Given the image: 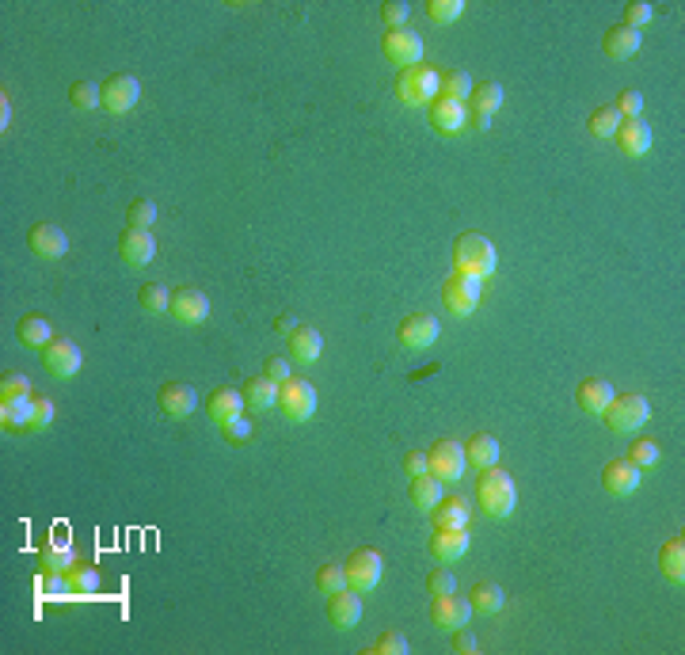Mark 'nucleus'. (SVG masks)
I'll list each match as a JSON object with an SVG mask.
<instances>
[{"label": "nucleus", "instance_id": "nucleus-6", "mask_svg": "<svg viewBox=\"0 0 685 655\" xmlns=\"http://www.w3.org/2000/svg\"><path fill=\"white\" fill-rule=\"evenodd\" d=\"M343 572H347V587H355V591L362 594V591H374V587L381 584L385 560H381L377 549H355V553L347 556Z\"/></svg>", "mask_w": 685, "mask_h": 655}, {"label": "nucleus", "instance_id": "nucleus-56", "mask_svg": "<svg viewBox=\"0 0 685 655\" xmlns=\"http://www.w3.org/2000/svg\"><path fill=\"white\" fill-rule=\"evenodd\" d=\"M225 434H229V439H248V434H252V423L248 420H233V423H225Z\"/></svg>", "mask_w": 685, "mask_h": 655}, {"label": "nucleus", "instance_id": "nucleus-22", "mask_svg": "<svg viewBox=\"0 0 685 655\" xmlns=\"http://www.w3.org/2000/svg\"><path fill=\"white\" fill-rule=\"evenodd\" d=\"M431 122L438 126L442 134H457V130H465V122H469V115H465V103H461V100H450V96H438V100L431 103Z\"/></svg>", "mask_w": 685, "mask_h": 655}, {"label": "nucleus", "instance_id": "nucleus-31", "mask_svg": "<svg viewBox=\"0 0 685 655\" xmlns=\"http://www.w3.org/2000/svg\"><path fill=\"white\" fill-rule=\"evenodd\" d=\"M659 568H662V575L671 579V584H681V579H685V537H681V534L662 545Z\"/></svg>", "mask_w": 685, "mask_h": 655}, {"label": "nucleus", "instance_id": "nucleus-38", "mask_svg": "<svg viewBox=\"0 0 685 655\" xmlns=\"http://www.w3.org/2000/svg\"><path fill=\"white\" fill-rule=\"evenodd\" d=\"M65 584H69V594H96L100 591V572L88 568V564H72L65 572Z\"/></svg>", "mask_w": 685, "mask_h": 655}, {"label": "nucleus", "instance_id": "nucleus-4", "mask_svg": "<svg viewBox=\"0 0 685 655\" xmlns=\"http://www.w3.org/2000/svg\"><path fill=\"white\" fill-rule=\"evenodd\" d=\"M602 415H605V427L614 434H633L652 420V404H647L640 393H621V396L609 400V408Z\"/></svg>", "mask_w": 685, "mask_h": 655}, {"label": "nucleus", "instance_id": "nucleus-5", "mask_svg": "<svg viewBox=\"0 0 685 655\" xmlns=\"http://www.w3.org/2000/svg\"><path fill=\"white\" fill-rule=\"evenodd\" d=\"M279 408L290 423H309L312 412H317V389L305 377H290L279 385Z\"/></svg>", "mask_w": 685, "mask_h": 655}, {"label": "nucleus", "instance_id": "nucleus-44", "mask_svg": "<svg viewBox=\"0 0 685 655\" xmlns=\"http://www.w3.org/2000/svg\"><path fill=\"white\" fill-rule=\"evenodd\" d=\"M427 15L434 24H457L461 15H465V5H461V0H431Z\"/></svg>", "mask_w": 685, "mask_h": 655}, {"label": "nucleus", "instance_id": "nucleus-7", "mask_svg": "<svg viewBox=\"0 0 685 655\" xmlns=\"http://www.w3.org/2000/svg\"><path fill=\"white\" fill-rule=\"evenodd\" d=\"M141 100V84L138 77H129V72H115V77L103 81V111L107 115H129L134 111V103Z\"/></svg>", "mask_w": 685, "mask_h": 655}, {"label": "nucleus", "instance_id": "nucleus-8", "mask_svg": "<svg viewBox=\"0 0 685 655\" xmlns=\"http://www.w3.org/2000/svg\"><path fill=\"white\" fill-rule=\"evenodd\" d=\"M438 336H442V324L431 313H412V317H404L400 328H396L400 347H407V351H427V347L438 343Z\"/></svg>", "mask_w": 685, "mask_h": 655}, {"label": "nucleus", "instance_id": "nucleus-53", "mask_svg": "<svg viewBox=\"0 0 685 655\" xmlns=\"http://www.w3.org/2000/svg\"><path fill=\"white\" fill-rule=\"evenodd\" d=\"M263 377H271L274 385H282V381H290L293 374H290V358H282V355H271L267 358V370H263Z\"/></svg>", "mask_w": 685, "mask_h": 655}, {"label": "nucleus", "instance_id": "nucleus-42", "mask_svg": "<svg viewBox=\"0 0 685 655\" xmlns=\"http://www.w3.org/2000/svg\"><path fill=\"white\" fill-rule=\"evenodd\" d=\"M153 222H157L153 198H134V203L126 206V229H149Z\"/></svg>", "mask_w": 685, "mask_h": 655}, {"label": "nucleus", "instance_id": "nucleus-26", "mask_svg": "<svg viewBox=\"0 0 685 655\" xmlns=\"http://www.w3.org/2000/svg\"><path fill=\"white\" fill-rule=\"evenodd\" d=\"M206 412H210V420L217 427H225L233 420H240V412H244V396H240L236 389H217L210 400H206Z\"/></svg>", "mask_w": 685, "mask_h": 655}, {"label": "nucleus", "instance_id": "nucleus-40", "mask_svg": "<svg viewBox=\"0 0 685 655\" xmlns=\"http://www.w3.org/2000/svg\"><path fill=\"white\" fill-rule=\"evenodd\" d=\"M621 115H617V107H598L595 115H590V134L595 138H617L621 130Z\"/></svg>", "mask_w": 685, "mask_h": 655}, {"label": "nucleus", "instance_id": "nucleus-24", "mask_svg": "<svg viewBox=\"0 0 685 655\" xmlns=\"http://www.w3.org/2000/svg\"><path fill=\"white\" fill-rule=\"evenodd\" d=\"M652 126L640 122V119H628L621 122V130H617V145H621V153L624 157H643L647 149H652Z\"/></svg>", "mask_w": 685, "mask_h": 655}, {"label": "nucleus", "instance_id": "nucleus-39", "mask_svg": "<svg viewBox=\"0 0 685 655\" xmlns=\"http://www.w3.org/2000/svg\"><path fill=\"white\" fill-rule=\"evenodd\" d=\"M69 103L77 107V111H100L103 107V88L91 84V81H77L69 92Z\"/></svg>", "mask_w": 685, "mask_h": 655}, {"label": "nucleus", "instance_id": "nucleus-45", "mask_svg": "<svg viewBox=\"0 0 685 655\" xmlns=\"http://www.w3.org/2000/svg\"><path fill=\"white\" fill-rule=\"evenodd\" d=\"M12 396H31V381L20 370H8L0 377V400H12Z\"/></svg>", "mask_w": 685, "mask_h": 655}, {"label": "nucleus", "instance_id": "nucleus-46", "mask_svg": "<svg viewBox=\"0 0 685 655\" xmlns=\"http://www.w3.org/2000/svg\"><path fill=\"white\" fill-rule=\"evenodd\" d=\"M628 461H633L636 469H652V465H659V442L640 439V442L633 446V453H628Z\"/></svg>", "mask_w": 685, "mask_h": 655}, {"label": "nucleus", "instance_id": "nucleus-58", "mask_svg": "<svg viewBox=\"0 0 685 655\" xmlns=\"http://www.w3.org/2000/svg\"><path fill=\"white\" fill-rule=\"evenodd\" d=\"M472 126H476V130H488V126H491V119H488V115H476V111H472Z\"/></svg>", "mask_w": 685, "mask_h": 655}, {"label": "nucleus", "instance_id": "nucleus-10", "mask_svg": "<svg viewBox=\"0 0 685 655\" xmlns=\"http://www.w3.org/2000/svg\"><path fill=\"white\" fill-rule=\"evenodd\" d=\"M442 301H446V309H450L453 317L476 313V305H480V279H469V275H461V271H453V275L446 279V286H442Z\"/></svg>", "mask_w": 685, "mask_h": 655}, {"label": "nucleus", "instance_id": "nucleus-12", "mask_svg": "<svg viewBox=\"0 0 685 655\" xmlns=\"http://www.w3.org/2000/svg\"><path fill=\"white\" fill-rule=\"evenodd\" d=\"M385 58L388 62H396L400 69H412V65H423V39L412 31V27H404V31H388L385 34Z\"/></svg>", "mask_w": 685, "mask_h": 655}, {"label": "nucleus", "instance_id": "nucleus-11", "mask_svg": "<svg viewBox=\"0 0 685 655\" xmlns=\"http://www.w3.org/2000/svg\"><path fill=\"white\" fill-rule=\"evenodd\" d=\"M43 366H46V374H53L58 381H69V377L81 374L84 355H81V347L72 339H53L50 347H43Z\"/></svg>", "mask_w": 685, "mask_h": 655}, {"label": "nucleus", "instance_id": "nucleus-21", "mask_svg": "<svg viewBox=\"0 0 685 655\" xmlns=\"http://www.w3.org/2000/svg\"><path fill=\"white\" fill-rule=\"evenodd\" d=\"M320 351H324V336L317 332V328L301 324V328H293V332H290V362L312 366V362L320 358Z\"/></svg>", "mask_w": 685, "mask_h": 655}, {"label": "nucleus", "instance_id": "nucleus-35", "mask_svg": "<svg viewBox=\"0 0 685 655\" xmlns=\"http://www.w3.org/2000/svg\"><path fill=\"white\" fill-rule=\"evenodd\" d=\"M469 603H472V613H503L507 594H503V587H495V584H476L472 594H469Z\"/></svg>", "mask_w": 685, "mask_h": 655}, {"label": "nucleus", "instance_id": "nucleus-2", "mask_svg": "<svg viewBox=\"0 0 685 655\" xmlns=\"http://www.w3.org/2000/svg\"><path fill=\"white\" fill-rule=\"evenodd\" d=\"M476 499L480 507L491 515V518H510L514 515V503H518V491H514V477L503 472L499 465L480 472V484H476Z\"/></svg>", "mask_w": 685, "mask_h": 655}, {"label": "nucleus", "instance_id": "nucleus-28", "mask_svg": "<svg viewBox=\"0 0 685 655\" xmlns=\"http://www.w3.org/2000/svg\"><path fill=\"white\" fill-rule=\"evenodd\" d=\"M15 332H20V343H24V347H31V351L50 347V343H53V324L43 313H27Z\"/></svg>", "mask_w": 685, "mask_h": 655}, {"label": "nucleus", "instance_id": "nucleus-1", "mask_svg": "<svg viewBox=\"0 0 685 655\" xmlns=\"http://www.w3.org/2000/svg\"><path fill=\"white\" fill-rule=\"evenodd\" d=\"M453 267L461 271V275H469V279L495 275V267H499L495 244L488 241V236H480V233H461L453 241Z\"/></svg>", "mask_w": 685, "mask_h": 655}, {"label": "nucleus", "instance_id": "nucleus-57", "mask_svg": "<svg viewBox=\"0 0 685 655\" xmlns=\"http://www.w3.org/2000/svg\"><path fill=\"white\" fill-rule=\"evenodd\" d=\"M12 122V103H8V92H0V130H8Z\"/></svg>", "mask_w": 685, "mask_h": 655}, {"label": "nucleus", "instance_id": "nucleus-41", "mask_svg": "<svg viewBox=\"0 0 685 655\" xmlns=\"http://www.w3.org/2000/svg\"><path fill=\"white\" fill-rule=\"evenodd\" d=\"M317 591H320V594H339V591H347V572H343V564H320V568H317Z\"/></svg>", "mask_w": 685, "mask_h": 655}, {"label": "nucleus", "instance_id": "nucleus-27", "mask_svg": "<svg viewBox=\"0 0 685 655\" xmlns=\"http://www.w3.org/2000/svg\"><path fill=\"white\" fill-rule=\"evenodd\" d=\"M499 453H503V446H499L495 434H472V439L465 442V461L472 469H480V472L499 465Z\"/></svg>", "mask_w": 685, "mask_h": 655}, {"label": "nucleus", "instance_id": "nucleus-34", "mask_svg": "<svg viewBox=\"0 0 685 655\" xmlns=\"http://www.w3.org/2000/svg\"><path fill=\"white\" fill-rule=\"evenodd\" d=\"M244 404H252L255 412H267L279 404V385H274L271 377H252L244 385Z\"/></svg>", "mask_w": 685, "mask_h": 655}, {"label": "nucleus", "instance_id": "nucleus-36", "mask_svg": "<svg viewBox=\"0 0 685 655\" xmlns=\"http://www.w3.org/2000/svg\"><path fill=\"white\" fill-rule=\"evenodd\" d=\"M469 100H472V111H476V115H488V119H491L499 107H503V84H495V81L476 84Z\"/></svg>", "mask_w": 685, "mask_h": 655}, {"label": "nucleus", "instance_id": "nucleus-3", "mask_svg": "<svg viewBox=\"0 0 685 655\" xmlns=\"http://www.w3.org/2000/svg\"><path fill=\"white\" fill-rule=\"evenodd\" d=\"M442 92V72L427 69V65H412V69H400V81H396V100L407 107H427L434 103Z\"/></svg>", "mask_w": 685, "mask_h": 655}, {"label": "nucleus", "instance_id": "nucleus-49", "mask_svg": "<svg viewBox=\"0 0 685 655\" xmlns=\"http://www.w3.org/2000/svg\"><path fill=\"white\" fill-rule=\"evenodd\" d=\"M652 5H643V0H633V5L624 8V27H633V31H643L647 24H652Z\"/></svg>", "mask_w": 685, "mask_h": 655}, {"label": "nucleus", "instance_id": "nucleus-18", "mask_svg": "<svg viewBox=\"0 0 685 655\" xmlns=\"http://www.w3.org/2000/svg\"><path fill=\"white\" fill-rule=\"evenodd\" d=\"M328 622L336 629H355L362 622V594L355 587L328 594Z\"/></svg>", "mask_w": 685, "mask_h": 655}, {"label": "nucleus", "instance_id": "nucleus-14", "mask_svg": "<svg viewBox=\"0 0 685 655\" xmlns=\"http://www.w3.org/2000/svg\"><path fill=\"white\" fill-rule=\"evenodd\" d=\"M640 472H643V469H636L628 458H617V461H609V465L602 469V488H605L614 499H624V496H633V491L640 488Z\"/></svg>", "mask_w": 685, "mask_h": 655}, {"label": "nucleus", "instance_id": "nucleus-54", "mask_svg": "<svg viewBox=\"0 0 685 655\" xmlns=\"http://www.w3.org/2000/svg\"><path fill=\"white\" fill-rule=\"evenodd\" d=\"M480 644H476V636L472 632H465V629H453V651L457 655H472Z\"/></svg>", "mask_w": 685, "mask_h": 655}, {"label": "nucleus", "instance_id": "nucleus-25", "mask_svg": "<svg viewBox=\"0 0 685 655\" xmlns=\"http://www.w3.org/2000/svg\"><path fill=\"white\" fill-rule=\"evenodd\" d=\"M614 396H617L614 385H609V381H602V377H586L583 385H579V393H576L579 408L590 412V415H602V412L609 408V400H614Z\"/></svg>", "mask_w": 685, "mask_h": 655}, {"label": "nucleus", "instance_id": "nucleus-43", "mask_svg": "<svg viewBox=\"0 0 685 655\" xmlns=\"http://www.w3.org/2000/svg\"><path fill=\"white\" fill-rule=\"evenodd\" d=\"M472 77H469V72H446V77H442V96H450V100H461V103H465L469 96H472Z\"/></svg>", "mask_w": 685, "mask_h": 655}, {"label": "nucleus", "instance_id": "nucleus-32", "mask_svg": "<svg viewBox=\"0 0 685 655\" xmlns=\"http://www.w3.org/2000/svg\"><path fill=\"white\" fill-rule=\"evenodd\" d=\"M72 564H77V556H72V545H65V541H46L43 549H39V568H43V572L65 575Z\"/></svg>", "mask_w": 685, "mask_h": 655}, {"label": "nucleus", "instance_id": "nucleus-20", "mask_svg": "<svg viewBox=\"0 0 685 655\" xmlns=\"http://www.w3.org/2000/svg\"><path fill=\"white\" fill-rule=\"evenodd\" d=\"M469 526H461V530H434L431 537V556L438 564H457L461 556L469 553Z\"/></svg>", "mask_w": 685, "mask_h": 655}, {"label": "nucleus", "instance_id": "nucleus-55", "mask_svg": "<svg viewBox=\"0 0 685 655\" xmlns=\"http://www.w3.org/2000/svg\"><path fill=\"white\" fill-rule=\"evenodd\" d=\"M407 477H423V472H431V458L427 453H407Z\"/></svg>", "mask_w": 685, "mask_h": 655}, {"label": "nucleus", "instance_id": "nucleus-33", "mask_svg": "<svg viewBox=\"0 0 685 655\" xmlns=\"http://www.w3.org/2000/svg\"><path fill=\"white\" fill-rule=\"evenodd\" d=\"M31 408H34V396H12V400H0V423H5V431L31 427Z\"/></svg>", "mask_w": 685, "mask_h": 655}, {"label": "nucleus", "instance_id": "nucleus-37", "mask_svg": "<svg viewBox=\"0 0 685 655\" xmlns=\"http://www.w3.org/2000/svg\"><path fill=\"white\" fill-rule=\"evenodd\" d=\"M138 301H141L145 313L160 317V313H168V309H172V290H164L160 282H145V286L138 290Z\"/></svg>", "mask_w": 685, "mask_h": 655}, {"label": "nucleus", "instance_id": "nucleus-16", "mask_svg": "<svg viewBox=\"0 0 685 655\" xmlns=\"http://www.w3.org/2000/svg\"><path fill=\"white\" fill-rule=\"evenodd\" d=\"M119 256H122V263H129V267H149L153 256H157L153 233H149V229H126L122 241H119Z\"/></svg>", "mask_w": 685, "mask_h": 655}, {"label": "nucleus", "instance_id": "nucleus-48", "mask_svg": "<svg viewBox=\"0 0 685 655\" xmlns=\"http://www.w3.org/2000/svg\"><path fill=\"white\" fill-rule=\"evenodd\" d=\"M407 15H412V8H407L404 0H388V5L381 8V20L388 24V31H404V24H407Z\"/></svg>", "mask_w": 685, "mask_h": 655}, {"label": "nucleus", "instance_id": "nucleus-13", "mask_svg": "<svg viewBox=\"0 0 685 655\" xmlns=\"http://www.w3.org/2000/svg\"><path fill=\"white\" fill-rule=\"evenodd\" d=\"M469 617H472V603H465V598H457V594H438L431 603V622L446 632L465 629Z\"/></svg>", "mask_w": 685, "mask_h": 655}, {"label": "nucleus", "instance_id": "nucleus-15", "mask_svg": "<svg viewBox=\"0 0 685 655\" xmlns=\"http://www.w3.org/2000/svg\"><path fill=\"white\" fill-rule=\"evenodd\" d=\"M168 313L179 320V324H202L210 317V298L202 294V290H195V286H183V290H176L172 294V309Z\"/></svg>", "mask_w": 685, "mask_h": 655}, {"label": "nucleus", "instance_id": "nucleus-19", "mask_svg": "<svg viewBox=\"0 0 685 655\" xmlns=\"http://www.w3.org/2000/svg\"><path fill=\"white\" fill-rule=\"evenodd\" d=\"M27 244H31V252H34L39 260H62L65 252H69V236H65V229L43 222V225H34V229H31Z\"/></svg>", "mask_w": 685, "mask_h": 655}, {"label": "nucleus", "instance_id": "nucleus-9", "mask_svg": "<svg viewBox=\"0 0 685 655\" xmlns=\"http://www.w3.org/2000/svg\"><path fill=\"white\" fill-rule=\"evenodd\" d=\"M431 472H434V480H442V484H453V480H461L465 477V446L461 442H453V439H442V442H434L431 446Z\"/></svg>", "mask_w": 685, "mask_h": 655}, {"label": "nucleus", "instance_id": "nucleus-51", "mask_svg": "<svg viewBox=\"0 0 685 655\" xmlns=\"http://www.w3.org/2000/svg\"><path fill=\"white\" fill-rule=\"evenodd\" d=\"M614 107H617V115L628 122V119H636V115L643 111V96H640V92H621Z\"/></svg>", "mask_w": 685, "mask_h": 655}, {"label": "nucleus", "instance_id": "nucleus-30", "mask_svg": "<svg viewBox=\"0 0 685 655\" xmlns=\"http://www.w3.org/2000/svg\"><path fill=\"white\" fill-rule=\"evenodd\" d=\"M407 499H412L419 511H434V507L442 503V480H434V472L412 477V484H407Z\"/></svg>", "mask_w": 685, "mask_h": 655}, {"label": "nucleus", "instance_id": "nucleus-23", "mask_svg": "<svg viewBox=\"0 0 685 655\" xmlns=\"http://www.w3.org/2000/svg\"><path fill=\"white\" fill-rule=\"evenodd\" d=\"M602 50H605V58H614V62H624V58H633V53H640V31L633 27H609L605 31V39H602Z\"/></svg>", "mask_w": 685, "mask_h": 655}, {"label": "nucleus", "instance_id": "nucleus-52", "mask_svg": "<svg viewBox=\"0 0 685 655\" xmlns=\"http://www.w3.org/2000/svg\"><path fill=\"white\" fill-rule=\"evenodd\" d=\"M427 591H431V598H438V594H453V591H457L453 572H431V575H427Z\"/></svg>", "mask_w": 685, "mask_h": 655}, {"label": "nucleus", "instance_id": "nucleus-50", "mask_svg": "<svg viewBox=\"0 0 685 655\" xmlns=\"http://www.w3.org/2000/svg\"><path fill=\"white\" fill-rule=\"evenodd\" d=\"M407 648H412V644H407V636L393 629V632H385L381 641L374 644V655H404Z\"/></svg>", "mask_w": 685, "mask_h": 655}, {"label": "nucleus", "instance_id": "nucleus-47", "mask_svg": "<svg viewBox=\"0 0 685 655\" xmlns=\"http://www.w3.org/2000/svg\"><path fill=\"white\" fill-rule=\"evenodd\" d=\"M53 415H58V408H53V400L39 396L34 400V408H31V427L27 431H46L53 423Z\"/></svg>", "mask_w": 685, "mask_h": 655}, {"label": "nucleus", "instance_id": "nucleus-29", "mask_svg": "<svg viewBox=\"0 0 685 655\" xmlns=\"http://www.w3.org/2000/svg\"><path fill=\"white\" fill-rule=\"evenodd\" d=\"M461 526H469V503L461 496H442L434 507V530H461Z\"/></svg>", "mask_w": 685, "mask_h": 655}, {"label": "nucleus", "instance_id": "nucleus-17", "mask_svg": "<svg viewBox=\"0 0 685 655\" xmlns=\"http://www.w3.org/2000/svg\"><path fill=\"white\" fill-rule=\"evenodd\" d=\"M157 404H160V412L168 415V420H187V415L195 412V404H198V396H195L191 385H183V381H168V385H160Z\"/></svg>", "mask_w": 685, "mask_h": 655}]
</instances>
